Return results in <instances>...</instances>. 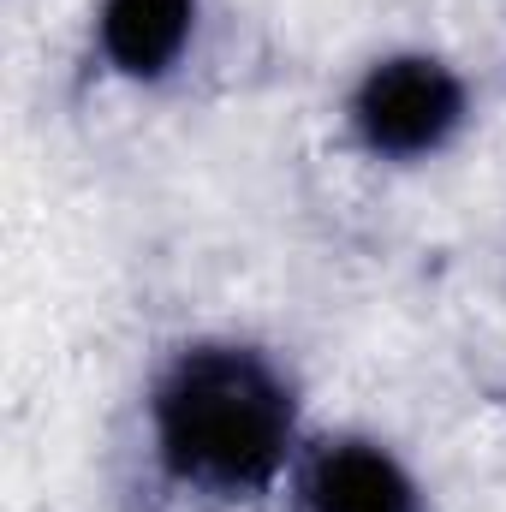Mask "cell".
<instances>
[{
  "label": "cell",
  "mask_w": 506,
  "mask_h": 512,
  "mask_svg": "<svg viewBox=\"0 0 506 512\" xmlns=\"http://www.w3.org/2000/svg\"><path fill=\"white\" fill-rule=\"evenodd\" d=\"M304 441L298 370L251 334H191L143 382V453L173 495L256 507L292 483Z\"/></svg>",
  "instance_id": "obj_1"
},
{
  "label": "cell",
  "mask_w": 506,
  "mask_h": 512,
  "mask_svg": "<svg viewBox=\"0 0 506 512\" xmlns=\"http://www.w3.org/2000/svg\"><path fill=\"white\" fill-rule=\"evenodd\" d=\"M477 120V90L459 60L441 48H381L370 54L346 96H340V131L346 143L387 173L435 167L465 143Z\"/></svg>",
  "instance_id": "obj_2"
},
{
  "label": "cell",
  "mask_w": 506,
  "mask_h": 512,
  "mask_svg": "<svg viewBox=\"0 0 506 512\" xmlns=\"http://www.w3.org/2000/svg\"><path fill=\"white\" fill-rule=\"evenodd\" d=\"M286 501L292 512H435L417 465L370 429H310Z\"/></svg>",
  "instance_id": "obj_3"
},
{
  "label": "cell",
  "mask_w": 506,
  "mask_h": 512,
  "mask_svg": "<svg viewBox=\"0 0 506 512\" xmlns=\"http://www.w3.org/2000/svg\"><path fill=\"white\" fill-rule=\"evenodd\" d=\"M209 0H96L90 60L126 90H167L197 60Z\"/></svg>",
  "instance_id": "obj_4"
}]
</instances>
